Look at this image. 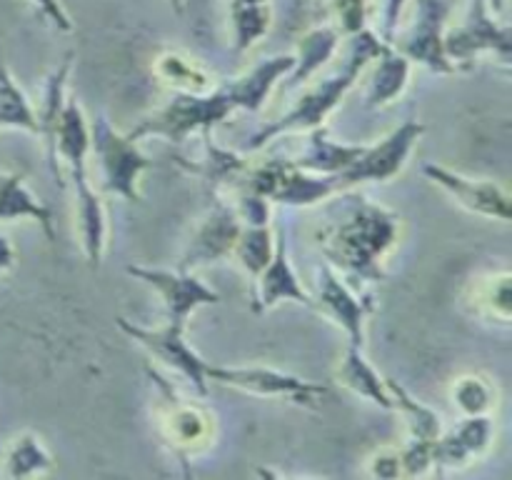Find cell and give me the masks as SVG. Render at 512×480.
Here are the masks:
<instances>
[{
	"label": "cell",
	"instance_id": "cell-1",
	"mask_svg": "<svg viewBox=\"0 0 512 480\" xmlns=\"http://www.w3.org/2000/svg\"><path fill=\"white\" fill-rule=\"evenodd\" d=\"M293 65V55H275V58L260 60L255 68H250L240 78L225 80L218 88H210L208 93H178L163 108L135 123V128L125 135L133 140L160 135V138H168L173 143H183L190 133L213 130L235 110L258 113L275 83L285 78L293 70Z\"/></svg>",
	"mask_w": 512,
	"mask_h": 480
},
{
	"label": "cell",
	"instance_id": "cell-2",
	"mask_svg": "<svg viewBox=\"0 0 512 480\" xmlns=\"http://www.w3.org/2000/svg\"><path fill=\"white\" fill-rule=\"evenodd\" d=\"M398 233V213L353 193L345 198L343 215L325 223L315 233V240L325 260L355 280V288L360 290L363 283H383V258L395 248Z\"/></svg>",
	"mask_w": 512,
	"mask_h": 480
},
{
	"label": "cell",
	"instance_id": "cell-3",
	"mask_svg": "<svg viewBox=\"0 0 512 480\" xmlns=\"http://www.w3.org/2000/svg\"><path fill=\"white\" fill-rule=\"evenodd\" d=\"M383 45H385L383 38L368 28L350 35L348 53H345L343 63L338 65V70L325 75V78H320L318 83H315V88L305 90V93L298 98V103H295L283 118H278L275 123L265 125V128L258 130V133L250 135L245 148L260 150L268 143H273L278 135L295 133V130H313L318 128V125H325L328 115L338 108L340 100L345 98V93L358 83L360 73H363V70L378 58Z\"/></svg>",
	"mask_w": 512,
	"mask_h": 480
},
{
	"label": "cell",
	"instance_id": "cell-4",
	"mask_svg": "<svg viewBox=\"0 0 512 480\" xmlns=\"http://www.w3.org/2000/svg\"><path fill=\"white\" fill-rule=\"evenodd\" d=\"M55 153H58L60 168L70 173V183L75 188V203H78V228L80 245H83L85 260L90 268H100L105 253V213L100 198L88 183V153H90V123L85 120L83 108L78 100H65L63 115H60L58 133H55Z\"/></svg>",
	"mask_w": 512,
	"mask_h": 480
},
{
	"label": "cell",
	"instance_id": "cell-5",
	"mask_svg": "<svg viewBox=\"0 0 512 480\" xmlns=\"http://www.w3.org/2000/svg\"><path fill=\"white\" fill-rule=\"evenodd\" d=\"M238 188L263 195L273 203L293 205V208L323 203V200L340 193L338 175L308 173V170L298 168L288 160H268L263 165H250L240 183L235 185V190Z\"/></svg>",
	"mask_w": 512,
	"mask_h": 480
},
{
	"label": "cell",
	"instance_id": "cell-6",
	"mask_svg": "<svg viewBox=\"0 0 512 480\" xmlns=\"http://www.w3.org/2000/svg\"><path fill=\"white\" fill-rule=\"evenodd\" d=\"M90 150L103 173L105 193L118 195L128 203H140L143 195L138 190V178L143 170L153 168V160L138 148V140L120 135L105 115H98L90 123Z\"/></svg>",
	"mask_w": 512,
	"mask_h": 480
},
{
	"label": "cell",
	"instance_id": "cell-7",
	"mask_svg": "<svg viewBox=\"0 0 512 480\" xmlns=\"http://www.w3.org/2000/svg\"><path fill=\"white\" fill-rule=\"evenodd\" d=\"M445 55L455 68H470L483 53L495 55L503 65H510L512 33L490 10L488 0H468L465 18L453 28H445Z\"/></svg>",
	"mask_w": 512,
	"mask_h": 480
},
{
	"label": "cell",
	"instance_id": "cell-8",
	"mask_svg": "<svg viewBox=\"0 0 512 480\" xmlns=\"http://www.w3.org/2000/svg\"><path fill=\"white\" fill-rule=\"evenodd\" d=\"M145 373H148V378L153 380L160 398H163V408H160V433H163V440L183 460V465H188L190 455L203 450L213 440V415L203 405L178 398L173 385L158 370L150 368V365H145Z\"/></svg>",
	"mask_w": 512,
	"mask_h": 480
},
{
	"label": "cell",
	"instance_id": "cell-9",
	"mask_svg": "<svg viewBox=\"0 0 512 480\" xmlns=\"http://www.w3.org/2000/svg\"><path fill=\"white\" fill-rule=\"evenodd\" d=\"M208 383L225 385V388H238L243 393L258 395V398H283L300 408H318L320 400L328 395V388L320 383L298 378V375L280 373V370L265 368V365H210L208 363Z\"/></svg>",
	"mask_w": 512,
	"mask_h": 480
},
{
	"label": "cell",
	"instance_id": "cell-10",
	"mask_svg": "<svg viewBox=\"0 0 512 480\" xmlns=\"http://www.w3.org/2000/svg\"><path fill=\"white\" fill-rule=\"evenodd\" d=\"M448 13L450 8L445 0H413V20L405 33L395 35L390 45L410 63L423 65L430 73L453 75L458 68L448 60L443 45Z\"/></svg>",
	"mask_w": 512,
	"mask_h": 480
},
{
	"label": "cell",
	"instance_id": "cell-11",
	"mask_svg": "<svg viewBox=\"0 0 512 480\" xmlns=\"http://www.w3.org/2000/svg\"><path fill=\"white\" fill-rule=\"evenodd\" d=\"M118 328L128 335L133 343H138L140 348L148 350L158 363L168 365V368L178 370L188 383H193V388L200 395H208V360L200 358L195 353L193 345L185 340V328L183 323H165L163 328H143V325L130 323L128 318H118Z\"/></svg>",
	"mask_w": 512,
	"mask_h": 480
},
{
	"label": "cell",
	"instance_id": "cell-12",
	"mask_svg": "<svg viewBox=\"0 0 512 480\" xmlns=\"http://www.w3.org/2000/svg\"><path fill=\"white\" fill-rule=\"evenodd\" d=\"M425 125L415 118L400 123L393 133L385 135L380 143L365 145L363 153L358 155L348 170L338 175L340 190H350L363 183H388L403 170L405 160L413 153L415 143L423 138Z\"/></svg>",
	"mask_w": 512,
	"mask_h": 480
},
{
	"label": "cell",
	"instance_id": "cell-13",
	"mask_svg": "<svg viewBox=\"0 0 512 480\" xmlns=\"http://www.w3.org/2000/svg\"><path fill=\"white\" fill-rule=\"evenodd\" d=\"M240 228H243V223H240L238 213H235V205H228L225 200L215 198L213 208L205 213L198 228L193 230V238H190L188 248H185L183 258H180L178 270L193 273L200 265L220 263V260L230 258Z\"/></svg>",
	"mask_w": 512,
	"mask_h": 480
},
{
	"label": "cell",
	"instance_id": "cell-14",
	"mask_svg": "<svg viewBox=\"0 0 512 480\" xmlns=\"http://www.w3.org/2000/svg\"><path fill=\"white\" fill-rule=\"evenodd\" d=\"M313 308L323 310L345 335L350 345H365V320L373 315V295H358L350 290L330 265H320L318 290H315Z\"/></svg>",
	"mask_w": 512,
	"mask_h": 480
},
{
	"label": "cell",
	"instance_id": "cell-15",
	"mask_svg": "<svg viewBox=\"0 0 512 480\" xmlns=\"http://www.w3.org/2000/svg\"><path fill=\"white\" fill-rule=\"evenodd\" d=\"M125 273L158 290L165 303V315H168L170 323L188 325L190 315L200 305L220 303V295L215 290H210L205 283H200L193 273H183V270H175L173 273V270L143 268V265H128Z\"/></svg>",
	"mask_w": 512,
	"mask_h": 480
},
{
	"label": "cell",
	"instance_id": "cell-16",
	"mask_svg": "<svg viewBox=\"0 0 512 480\" xmlns=\"http://www.w3.org/2000/svg\"><path fill=\"white\" fill-rule=\"evenodd\" d=\"M420 170H423V175L430 183L445 190L450 198L458 200L470 213L500 220V223H508L510 220V195L498 183H490V180H470L438 163H423Z\"/></svg>",
	"mask_w": 512,
	"mask_h": 480
},
{
	"label": "cell",
	"instance_id": "cell-17",
	"mask_svg": "<svg viewBox=\"0 0 512 480\" xmlns=\"http://www.w3.org/2000/svg\"><path fill=\"white\" fill-rule=\"evenodd\" d=\"M255 280H258V288L253 293V303H250V310L255 315H263L265 310L275 308L280 300H293L305 308H313V295L303 288L293 263L288 260V243H285L283 230H278L273 258Z\"/></svg>",
	"mask_w": 512,
	"mask_h": 480
},
{
	"label": "cell",
	"instance_id": "cell-18",
	"mask_svg": "<svg viewBox=\"0 0 512 480\" xmlns=\"http://www.w3.org/2000/svg\"><path fill=\"white\" fill-rule=\"evenodd\" d=\"M493 443V420L488 415H468L453 430L440 433L433 448V465L465 468Z\"/></svg>",
	"mask_w": 512,
	"mask_h": 480
},
{
	"label": "cell",
	"instance_id": "cell-19",
	"mask_svg": "<svg viewBox=\"0 0 512 480\" xmlns=\"http://www.w3.org/2000/svg\"><path fill=\"white\" fill-rule=\"evenodd\" d=\"M200 135H203V158L188 160L183 158V155L175 153L173 160L185 170V173L203 178L205 183L213 188V193H218L223 185L235 188V185L240 183V178H243L245 170L250 168V160L233 153V150H225L220 148V145H215L213 130H205V133Z\"/></svg>",
	"mask_w": 512,
	"mask_h": 480
},
{
	"label": "cell",
	"instance_id": "cell-20",
	"mask_svg": "<svg viewBox=\"0 0 512 480\" xmlns=\"http://www.w3.org/2000/svg\"><path fill=\"white\" fill-rule=\"evenodd\" d=\"M70 65H73V53H68L63 58V63L48 75L45 80V93H43V108L38 115V135H43L45 140V158H48L50 173H53L55 183L63 188V168L58 163V153H55V133H58L60 115L65 108V83H68Z\"/></svg>",
	"mask_w": 512,
	"mask_h": 480
},
{
	"label": "cell",
	"instance_id": "cell-21",
	"mask_svg": "<svg viewBox=\"0 0 512 480\" xmlns=\"http://www.w3.org/2000/svg\"><path fill=\"white\" fill-rule=\"evenodd\" d=\"M363 150L365 145L338 143V140L330 138L325 125H318V128L310 130L303 153H300L298 160H293V163L298 165V168L308 170V173L340 175L358 160V155L363 153Z\"/></svg>",
	"mask_w": 512,
	"mask_h": 480
},
{
	"label": "cell",
	"instance_id": "cell-22",
	"mask_svg": "<svg viewBox=\"0 0 512 480\" xmlns=\"http://www.w3.org/2000/svg\"><path fill=\"white\" fill-rule=\"evenodd\" d=\"M373 63V75H370L368 88H365V108L368 110L383 108V105L398 100L403 95L405 85H408L410 65H413L388 43L383 45V50H380Z\"/></svg>",
	"mask_w": 512,
	"mask_h": 480
},
{
	"label": "cell",
	"instance_id": "cell-23",
	"mask_svg": "<svg viewBox=\"0 0 512 480\" xmlns=\"http://www.w3.org/2000/svg\"><path fill=\"white\" fill-rule=\"evenodd\" d=\"M335 378H338V383L343 385V388L353 390V393H358L360 398L380 405L383 410H395L393 395H390L388 385H385V378H380L378 370L368 363V358H365L360 345L348 343Z\"/></svg>",
	"mask_w": 512,
	"mask_h": 480
},
{
	"label": "cell",
	"instance_id": "cell-24",
	"mask_svg": "<svg viewBox=\"0 0 512 480\" xmlns=\"http://www.w3.org/2000/svg\"><path fill=\"white\" fill-rule=\"evenodd\" d=\"M228 25L233 53H248L270 33L273 0H228Z\"/></svg>",
	"mask_w": 512,
	"mask_h": 480
},
{
	"label": "cell",
	"instance_id": "cell-25",
	"mask_svg": "<svg viewBox=\"0 0 512 480\" xmlns=\"http://www.w3.org/2000/svg\"><path fill=\"white\" fill-rule=\"evenodd\" d=\"M30 218L43 228L45 238L55 240L53 208L40 203L23 183V175L0 170V220Z\"/></svg>",
	"mask_w": 512,
	"mask_h": 480
},
{
	"label": "cell",
	"instance_id": "cell-26",
	"mask_svg": "<svg viewBox=\"0 0 512 480\" xmlns=\"http://www.w3.org/2000/svg\"><path fill=\"white\" fill-rule=\"evenodd\" d=\"M340 38H343V35H340L333 25H318V28L305 30L298 40V55H293L295 65L288 73L290 85L305 83L310 75L318 73V70L333 58Z\"/></svg>",
	"mask_w": 512,
	"mask_h": 480
},
{
	"label": "cell",
	"instance_id": "cell-27",
	"mask_svg": "<svg viewBox=\"0 0 512 480\" xmlns=\"http://www.w3.org/2000/svg\"><path fill=\"white\" fill-rule=\"evenodd\" d=\"M385 385H388L390 395H393V403L395 410L405 415L408 420V430H410V438L408 440H420V443H435L438 435L443 433V423H440L438 413L430 410L428 405L420 403L418 398L408 393L398 380L393 378H385Z\"/></svg>",
	"mask_w": 512,
	"mask_h": 480
},
{
	"label": "cell",
	"instance_id": "cell-28",
	"mask_svg": "<svg viewBox=\"0 0 512 480\" xmlns=\"http://www.w3.org/2000/svg\"><path fill=\"white\" fill-rule=\"evenodd\" d=\"M158 80H163L165 85L175 88L178 93H208L213 88L210 83V75L200 68L195 60L185 58V55L175 53V50H165L153 65Z\"/></svg>",
	"mask_w": 512,
	"mask_h": 480
},
{
	"label": "cell",
	"instance_id": "cell-29",
	"mask_svg": "<svg viewBox=\"0 0 512 480\" xmlns=\"http://www.w3.org/2000/svg\"><path fill=\"white\" fill-rule=\"evenodd\" d=\"M0 128H18L38 135V115L5 63H0Z\"/></svg>",
	"mask_w": 512,
	"mask_h": 480
},
{
	"label": "cell",
	"instance_id": "cell-30",
	"mask_svg": "<svg viewBox=\"0 0 512 480\" xmlns=\"http://www.w3.org/2000/svg\"><path fill=\"white\" fill-rule=\"evenodd\" d=\"M0 460H3L8 478H30V475L43 473L55 465L48 450L40 445V440L33 433H23L20 438H15L13 445L5 453H0Z\"/></svg>",
	"mask_w": 512,
	"mask_h": 480
},
{
	"label": "cell",
	"instance_id": "cell-31",
	"mask_svg": "<svg viewBox=\"0 0 512 480\" xmlns=\"http://www.w3.org/2000/svg\"><path fill=\"white\" fill-rule=\"evenodd\" d=\"M235 260L250 278H258L273 258V230L270 225H243L233 248Z\"/></svg>",
	"mask_w": 512,
	"mask_h": 480
},
{
	"label": "cell",
	"instance_id": "cell-32",
	"mask_svg": "<svg viewBox=\"0 0 512 480\" xmlns=\"http://www.w3.org/2000/svg\"><path fill=\"white\" fill-rule=\"evenodd\" d=\"M450 395H453L455 405L465 415H488L495 400V393L488 380L478 378V375H465V378L455 380Z\"/></svg>",
	"mask_w": 512,
	"mask_h": 480
},
{
	"label": "cell",
	"instance_id": "cell-33",
	"mask_svg": "<svg viewBox=\"0 0 512 480\" xmlns=\"http://www.w3.org/2000/svg\"><path fill=\"white\" fill-rule=\"evenodd\" d=\"M475 308L485 310V315H490L493 320L500 323H508L510 320V273L493 275V278L485 280L483 285L475 293Z\"/></svg>",
	"mask_w": 512,
	"mask_h": 480
},
{
	"label": "cell",
	"instance_id": "cell-34",
	"mask_svg": "<svg viewBox=\"0 0 512 480\" xmlns=\"http://www.w3.org/2000/svg\"><path fill=\"white\" fill-rule=\"evenodd\" d=\"M333 28L340 35H355L368 28V0H330Z\"/></svg>",
	"mask_w": 512,
	"mask_h": 480
},
{
	"label": "cell",
	"instance_id": "cell-35",
	"mask_svg": "<svg viewBox=\"0 0 512 480\" xmlns=\"http://www.w3.org/2000/svg\"><path fill=\"white\" fill-rule=\"evenodd\" d=\"M235 213L243 225H270V200L238 188L235 190Z\"/></svg>",
	"mask_w": 512,
	"mask_h": 480
},
{
	"label": "cell",
	"instance_id": "cell-36",
	"mask_svg": "<svg viewBox=\"0 0 512 480\" xmlns=\"http://www.w3.org/2000/svg\"><path fill=\"white\" fill-rule=\"evenodd\" d=\"M28 3L38 10L40 18H43L50 28L60 30V33H73V20L65 13L60 0H28Z\"/></svg>",
	"mask_w": 512,
	"mask_h": 480
},
{
	"label": "cell",
	"instance_id": "cell-37",
	"mask_svg": "<svg viewBox=\"0 0 512 480\" xmlns=\"http://www.w3.org/2000/svg\"><path fill=\"white\" fill-rule=\"evenodd\" d=\"M410 0H383V13H380V38L383 43H393V38L398 35L400 18H403V10Z\"/></svg>",
	"mask_w": 512,
	"mask_h": 480
},
{
	"label": "cell",
	"instance_id": "cell-38",
	"mask_svg": "<svg viewBox=\"0 0 512 480\" xmlns=\"http://www.w3.org/2000/svg\"><path fill=\"white\" fill-rule=\"evenodd\" d=\"M370 475L375 478H400L403 470H400V453L393 448H383L373 455L370 460Z\"/></svg>",
	"mask_w": 512,
	"mask_h": 480
},
{
	"label": "cell",
	"instance_id": "cell-39",
	"mask_svg": "<svg viewBox=\"0 0 512 480\" xmlns=\"http://www.w3.org/2000/svg\"><path fill=\"white\" fill-rule=\"evenodd\" d=\"M13 263H15V248L8 243V238L0 235V273L13 268Z\"/></svg>",
	"mask_w": 512,
	"mask_h": 480
},
{
	"label": "cell",
	"instance_id": "cell-40",
	"mask_svg": "<svg viewBox=\"0 0 512 480\" xmlns=\"http://www.w3.org/2000/svg\"><path fill=\"white\" fill-rule=\"evenodd\" d=\"M488 5H490V10H493L495 15H500V13H503V8H505V0H488Z\"/></svg>",
	"mask_w": 512,
	"mask_h": 480
},
{
	"label": "cell",
	"instance_id": "cell-41",
	"mask_svg": "<svg viewBox=\"0 0 512 480\" xmlns=\"http://www.w3.org/2000/svg\"><path fill=\"white\" fill-rule=\"evenodd\" d=\"M168 3H170V8H173L178 15L185 13V0H168Z\"/></svg>",
	"mask_w": 512,
	"mask_h": 480
},
{
	"label": "cell",
	"instance_id": "cell-42",
	"mask_svg": "<svg viewBox=\"0 0 512 480\" xmlns=\"http://www.w3.org/2000/svg\"><path fill=\"white\" fill-rule=\"evenodd\" d=\"M0 453H3V450H0Z\"/></svg>",
	"mask_w": 512,
	"mask_h": 480
}]
</instances>
